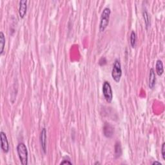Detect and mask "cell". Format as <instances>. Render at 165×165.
<instances>
[{
    "label": "cell",
    "mask_w": 165,
    "mask_h": 165,
    "mask_svg": "<svg viewBox=\"0 0 165 165\" xmlns=\"http://www.w3.org/2000/svg\"><path fill=\"white\" fill-rule=\"evenodd\" d=\"M156 70L157 75L159 76H161L164 73V67H163V63L162 61L160 59H158L156 62Z\"/></svg>",
    "instance_id": "10"
},
{
    "label": "cell",
    "mask_w": 165,
    "mask_h": 165,
    "mask_svg": "<svg viewBox=\"0 0 165 165\" xmlns=\"http://www.w3.org/2000/svg\"><path fill=\"white\" fill-rule=\"evenodd\" d=\"M110 14L111 11L110 8L106 7L103 9L101 16V21L99 24L100 32L105 31V30L106 29L108 25H109Z\"/></svg>",
    "instance_id": "2"
},
{
    "label": "cell",
    "mask_w": 165,
    "mask_h": 165,
    "mask_svg": "<svg viewBox=\"0 0 165 165\" xmlns=\"http://www.w3.org/2000/svg\"><path fill=\"white\" fill-rule=\"evenodd\" d=\"M122 76V69L119 59H116L112 70V77L116 82L119 83Z\"/></svg>",
    "instance_id": "3"
},
{
    "label": "cell",
    "mask_w": 165,
    "mask_h": 165,
    "mask_svg": "<svg viewBox=\"0 0 165 165\" xmlns=\"http://www.w3.org/2000/svg\"><path fill=\"white\" fill-rule=\"evenodd\" d=\"M17 152L19 158L20 162L23 165L28 164V150L24 143H19L17 146Z\"/></svg>",
    "instance_id": "1"
},
{
    "label": "cell",
    "mask_w": 165,
    "mask_h": 165,
    "mask_svg": "<svg viewBox=\"0 0 165 165\" xmlns=\"http://www.w3.org/2000/svg\"><path fill=\"white\" fill-rule=\"evenodd\" d=\"M103 94L105 100L108 103H111L113 99V92L109 82L105 81L103 85Z\"/></svg>",
    "instance_id": "4"
},
{
    "label": "cell",
    "mask_w": 165,
    "mask_h": 165,
    "mask_svg": "<svg viewBox=\"0 0 165 165\" xmlns=\"http://www.w3.org/2000/svg\"><path fill=\"white\" fill-rule=\"evenodd\" d=\"M143 17L144 19V21H145L146 27V29H148L150 25V21L149 15V14H148L146 11H144V12H143Z\"/></svg>",
    "instance_id": "14"
},
{
    "label": "cell",
    "mask_w": 165,
    "mask_h": 165,
    "mask_svg": "<svg viewBox=\"0 0 165 165\" xmlns=\"http://www.w3.org/2000/svg\"><path fill=\"white\" fill-rule=\"evenodd\" d=\"M27 11V1L26 0H21L19 2V14L21 18H23L26 14Z\"/></svg>",
    "instance_id": "6"
},
{
    "label": "cell",
    "mask_w": 165,
    "mask_h": 165,
    "mask_svg": "<svg viewBox=\"0 0 165 165\" xmlns=\"http://www.w3.org/2000/svg\"><path fill=\"white\" fill-rule=\"evenodd\" d=\"M161 154H162V157L164 161H165V143H163L161 147Z\"/></svg>",
    "instance_id": "15"
},
{
    "label": "cell",
    "mask_w": 165,
    "mask_h": 165,
    "mask_svg": "<svg viewBox=\"0 0 165 165\" xmlns=\"http://www.w3.org/2000/svg\"><path fill=\"white\" fill-rule=\"evenodd\" d=\"M5 46V37L3 32H0V54H2L4 51Z\"/></svg>",
    "instance_id": "11"
},
{
    "label": "cell",
    "mask_w": 165,
    "mask_h": 165,
    "mask_svg": "<svg viewBox=\"0 0 165 165\" xmlns=\"http://www.w3.org/2000/svg\"><path fill=\"white\" fill-rule=\"evenodd\" d=\"M40 143H41V146L42 150L44 154H46V130L43 128L42 129L41 134H40Z\"/></svg>",
    "instance_id": "7"
},
{
    "label": "cell",
    "mask_w": 165,
    "mask_h": 165,
    "mask_svg": "<svg viewBox=\"0 0 165 165\" xmlns=\"http://www.w3.org/2000/svg\"><path fill=\"white\" fill-rule=\"evenodd\" d=\"M103 132L105 137L108 138H110L114 135V129L112 125H110V124L106 123L103 128Z\"/></svg>",
    "instance_id": "8"
},
{
    "label": "cell",
    "mask_w": 165,
    "mask_h": 165,
    "mask_svg": "<svg viewBox=\"0 0 165 165\" xmlns=\"http://www.w3.org/2000/svg\"><path fill=\"white\" fill-rule=\"evenodd\" d=\"M72 164V163L70 162L69 160H64L63 161H62L61 163H60V164Z\"/></svg>",
    "instance_id": "17"
},
{
    "label": "cell",
    "mask_w": 165,
    "mask_h": 165,
    "mask_svg": "<svg viewBox=\"0 0 165 165\" xmlns=\"http://www.w3.org/2000/svg\"><path fill=\"white\" fill-rule=\"evenodd\" d=\"M0 137H1V149L5 153H8L9 151V144L7 139V137L6 136V134L1 131L0 132Z\"/></svg>",
    "instance_id": "5"
},
{
    "label": "cell",
    "mask_w": 165,
    "mask_h": 165,
    "mask_svg": "<svg viewBox=\"0 0 165 165\" xmlns=\"http://www.w3.org/2000/svg\"><path fill=\"white\" fill-rule=\"evenodd\" d=\"M100 164V163H99V162H96L95 164Z\"/></svg>",
    "instance_id": "19"
},
{
    "label": "cell",
    "mask_w": 165,
    "mask_h": 165,
    "mask_svg": "<svg viewBox=\"0 0 165 165\" xmlns=\"http://www.w3.org/2000/svg\"><path fill=\"white\" fill-rule=\"evenodd\" d=\"M99 65H101V66L105 65V64L106 63V58H102L101 59L99 60Z\"/></svg>",
    "instance_id": "16"
},
{
    "label": "cell",
    "mask_w": 165,
    "mask_h": 165,
    "mask_svg": "<svg viewBox=\"0 0 165 165\" xmlns=\"http://www.w3.org/2000/svg\"><path fill=\"white\" fill-rule=\"evenodd\" d=\"M136 41H137V36L136 34L134 31L131 32L130 34V45L132 48H134L136 45Z\"/></svg>",
    "instance_id": "13"
},
{
    "label": "cell",
    "mask_w": 165,
    "mask_h": 165,
    "mask_svg": "<svg viewBox=\"0 0 165 165\" xmlns=\"http://www.w3.org/2000/svg\"><path fill=\"white\" fill-rule=\"evenodd\" d=\"M122 154V149H121V143L117 142L115 145V156L116 158L119 157Z\"/></svg>",
    "instance_id": "12"
},
{
    "label": "cell",
    "mask_w": 165,
    "mask_h": 165,
    "mask_svg": "<svg viewBox=\"0 0 165 165\" xmlns=\"http://www.w3.org/2000/svg\"><path fill=\"white\" fill-rule=\"evenodd\" d=\"M156 74L154 69H151L150 70V74H149V86L150 89H154L156 85Z\"/></svg>",
    "instance_id": "9"
},
{
    "label": "cell",
    "mask_w": 165,
    "mask_h": 165,
    "mask_svg": "<svg viewBox=\"0 0 165 165\" xmlns=\"http://www.w3.org/2000/svg\"><path fill=\"white\" fill-rule=\"evenodd\" d=\"M154 164H160V165H161L162 164H161L160 162H158V161H154V162L152 163V165H154Z\"/></svg>",
    "instance_id": "18"
}]
</instances>
